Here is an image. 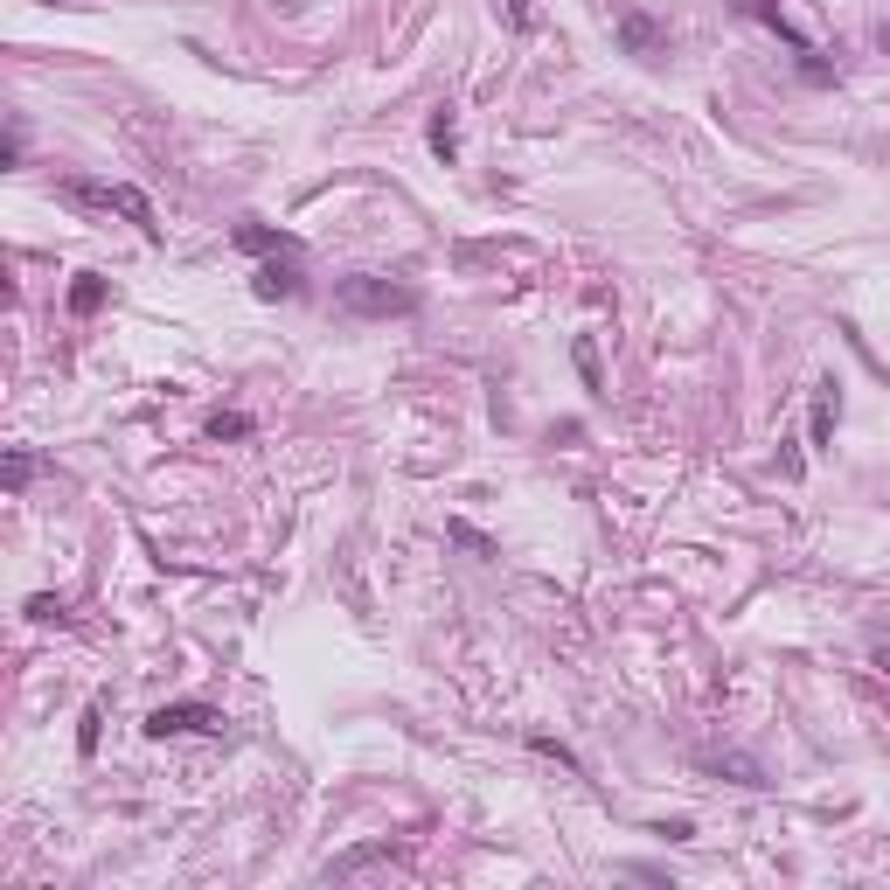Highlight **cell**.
<instances>
[{
    "label": "cell",
    "instance_id": "14",
    "mask_svg": "<svg viewBox=\"0 0 890 890\" xmlns=\"http://www.w3.org/2000/svg\"><path fill=\"white\" fill-rule=\"evenodd\" d=\"M578 369H585V390H598V348L592 341H578Z\"/></svg>",
    "mask_w": 890,
    "mask_h": 890
},
{
    "label": "cell",
    "instance_id": "12",
    "mask_svg": "<svg viewBox=\"0 0 890 890\" xmlns=\"http://www.w3.org/2000/svg\"><path fill=\"white\" fill-rule=\"evenodd\" d=\"M445 536H452V543H466V550H480V557H494V543H487L473 522H445Z\"/></svg>",
    "mask_w": 890,
    "mask_h": 890
},
{
    "label": "cell",
    "instance_id": "5",
    "mask_svg": "<svg viewBox=\"0 0 890 890\" xmlns=\"http://www.w3.org/2000/svg\"><path fill=\"white\" fill-rule=\"evenodd\" d=\"M835 418H842V397H835V383H814V445L835 439Z\"/></svg>",
    "mask_w": 890,
    "mask_h": 890
},
{
    "label": "cell",
    "instance_id": "10",
    "mask_svg": "<svg viewBox=\"0 0 890 890\" xmlns=\"http://www.w3.org/2000/svg\"><path fill=\"white\" fill-rule=\"evenodd\" d=\"M35 473H42V459H35V452H7V487H14V494H21Z\"/></svg>",
    "mask_w": 890,
    "mask_h": 890
},
{
    "label": "cell",
    "instance_id": "4",
    "mask_svg": "<svg viewBox=\"0 0 890 890\" xmlns=\"http://www.w3.org/2000/svg\"><path fill=\"white\" fill-rule=\"evenodd\" d=\"M237 244H244V251H265V258H293V251H299L293 237H279V230H265V223H244V230H237Z\"/></svg>",
    "mask_w": 890,
    "mask_h": 890
},
{
    "label": "cell",
    "instance_id": "6",
    "mask_svg": "<svg viewBox=\"0 0 890 890\" xmlns=\"http://www.w3.org/2000/svg\"><path fill=\"white\" fill-rule=\"evenodd\" d=\"M619 42H626L633 56H647V49L661 42V28H654V14H619Z\"/></svg>",
    "mask_w": 890,
    "mask_h": 890
},
{
    "label": "cell",
    "instance_id": "1",
    "mask_svg": "<svg viewBox=\"0 0 890 890\" xmlns=\"http://www.w3.org/2000/svg\"><path fill=\"white\" fill-rule=\"evenodd\" d=\"M334 306L341 313H362V320H390V313H418V293L411 286H390V279H341L334 286Z\"/></svg>",
    "mask_w": 890,
    "mask_h": 890
},
{
    "label": "cell",
    "instance_id": "11",
    "mask_svg": "<svg viewBox=\"0 0 890 890\" xmlns=\"http://www.w3.org/2000/svg\"><path fill=\"white\" fill-rule=\"evenodd\" d=\"M432 153H439V160H452V153H459V133H452V112H439V119H432Z\"/></svg>",
    "mask_w": 890,
    "mask_h": 890
},
{
    "label": "cell",
    "instance_id": "13",
    "mask_svg": "<svg viewBox=\"0 0 890 890\" xmlns=\"http://www.w3.org/2000/svg\"><path fill=\"white\" fill-rule=\"evenodd\" d=\"M529 751H543V758H557V765H571V772H578V758H571V744L543 738V731H536V738H529Z\"/></svg>",
    "mask_w": 890,
    "mask_h": 890
},
{
    "label": "cell",
    "instance_id": "8",
    "mask_svg": "<svg viewBox=\"0 0 890 890\" xmlns=\"http://www.w3.org/2000/svg\"><path fill=\"white\" fill-rule=\"evenodd\" d=\"M98 306H105V279H98V272H84V279L70 286V313H98Z\"/></svg>",
    "mask_w": 890,
    "mask_h": 890
},
{
    "label": "cell",
    "instance_id": "15",
    "mask_svg": "<svg viewBox=\"0 0 890 890\" xmlns=\"http://www.w3.org/2000/svg\"><path fill=\"white\" fill-rule=\"evenodd\" d=\"M508 21H515V28L529 35V28H536V7H529V0H508Z\"/></svg>",
    "mask_w": 890,
    "mask_h": 890
},
{
    "label": "cell",
    "instance_id": "2",
    "mask_svg": "<svg viewBox=\"0 0 890 890\" xmlns=\"http://www.w3.org/2000/svg\"><path fill=\"white\" fill-rule=\"evenodd\" d=\"M188 731H223V710H209V703H160L147 717V738H188Z\"/></svg>",
    "mask_w": 890,
    "mask_h": 890
},
{
    "label": "cell",
    "instance_id": "17",
    "mask_svg": "<svg viewBox=\"0 0 890 890\" xmlns=\"http://www.w3.org/2000/svg\"><path fill=\"white\" fill-rule=\"evenodd\" d=\"M877 668H884V675H890V647H877Z\"/></svg>",
    "mask_w": 890,
    "mask_h": 890
},
{
    "label": "cell",
    "instance_id": "16",
    "mask_svg": "<svg viewBox=\"0 0 890 890\" xmlns=\"http://www.w3.org/2000/svg\"><path fill=\"white\" fill-rule=\"evenodd\" d=\"M77 751H98V710H84V731H77Z\"/></svg>",
    "mask_w": 890,
    "mask_h": 890
},
{
    "label": "cell",
    "instance_id": "7",
    "mask_svg": "<svg viewBox=\"0 0 890 890\" xmlns=\"http://www.w3.org/2000/svg\"><path fill=\"white\" fill-rule=\"evenodd\" d=\"M703 765H710V772H731V779H738V786H765V772H758V765H751V758H738V751H710V758H703Z\"/></svg>",
    "mask_w": 890,
    "mask_h": 890
},
{
    "label": "cell",
    "instance_id": "3",
    "mask_svg": "<svg viewBox=\"0 0 890 890\" xmlns=\"http://www.w3.org/2000/svg\"><path fill=\"white\" fill-rule=\"evenodd\" d=\"M251 293H258V299H293L299 293L293 258H286V265H279V258H265V265H258V279H251Z\"/></svg>",
    "mask_w": 890,
    "mask_h": 890
},
{
    "label": "cell",
    "instance_id": "9",
    "mask_svg": "<svg viewBox=\"0 0 890 890\" xmlns=\"http://www.w3.org/2000/svg\"><path fill=\"white\" fill-rule=\"evenodd\" d=\"M209 439H251V418L244 411H216L209 418Z\"/></svg>",
    "mask_w": 890,
    "mask_h": 890
}]
</instances>
